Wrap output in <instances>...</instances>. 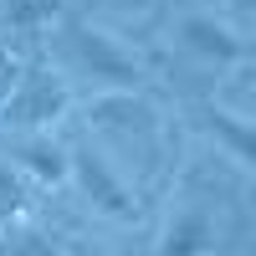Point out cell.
<instances>
[{"instance_id": "277c9868", "label": "cell", "mask_w": 256, "mask_h": 256, "mask_svg": "<svg viewBox=\"0 0 256 256\" xmlns=\"http://www.w3.org/2000/svg\"><path fill=\"white\" fill-rule=\"evenodd\" d=\"M88 118H92V134H102V138L118 134L128 154H148V148H154V138H159V113H154V102L138 98V88L92 92Z\"/></svg>"}, {"instance_id": "8fae6325", "label": "cell", "mask_w": 256, "mask_h": 256, "mask_svg": "<svg viewBox=\"0 0 256 256\" xmlns=\"http://www.w3.org/2000/svg\"><path fill=\"white\" fill-rule=\"evenodd\" d=\"M6 256H62V246L41 230H6Z\"/></svg>"}, {"instance_id": "5b68a950", "label": "cell", "mask_w": 256, "mask_h": 256, "mask_svg": "<svg viewBox=\"0 0 256 256\" xmlns=\"http://www.w3.org/2000/svg\"><path fill=\"white\" fill-rule=\"evenodd\" d=\"M180 46L195 56V62H205V67H216V72H226V67H241V62L251 56V46H246V36L230 26V20H220V16H205V10H190L184 20H180Z\"/></svg>"}, {"instance_id": "6da1fadb", "label": "cell", "mask_w": 256, "mask_h": 256, "mask_svg": "<svg viewBox=\"0 0 256 256\" xmlns=\"http://www.w3.org/2000/svg\"><path fill=\"white\" fill-rule=\"evenodd\" d=\"M56 26H62L56 56L67 77H88L92 92H123L144 82V62L102 26H92V20H56Z\"/></svg>"}, {"instance_id": "9c48e42d", "label": "cell", "mask_w": 256, "mask_h": 256, "mask_svg": "<svg viewBox=\"0 0 256 256\" xmlns=\"http://www.w3.org/2000/svg\"><path fill=\"white\" fill-rule=\"evenodd\" d=\"M67 16V0H0L6 31H52Z\"/></svg>"}, {"instance_id": "4fadbf2b", "label": "cell", "mask_w": 256, "mask_h": 256, "mask_svg": "<svg viewBox=\"0 0 256 256\" xmlns=\"http://www.w3.org/2000/svg\"><path fill=\"white\" fill-rule=\"evenodd\" d=\"M62 256H113V251H102V246L82 241V236H67V241H62Z\"/></svg>"}, {"instance_id": "7c38bea8", "label": "cell", "mask_w": 256, "mask_h": 256, "mask_svg": "<svg viewBox=\"0 0 256 256\" xmlns=\"http://www.w3.org/2000/svg\"><path fill=\"white\" fill-rule=\"evenodd\" d=\"M226 16H230V26L246 36V26L256 20V0H226Z\"/></svg>"}, {"instance_id": "30bf717a", "label": "cell", "mask_w": 256, "mask_h": 256, "mask_svg": "<svg viewBox=\"0 0 256 256\" xmlns=\"http://www.w3.org/2000/svg\"><path fill=\"white\" fill-rule=\"evenodd\" d=\"M20 216H26V184L0 164V230H10Z\"/></svg>"}, {"instance_id": "7a4b0ae2", "label": "cell", "mask_w": 256, "mask_h": 256, "mask_svg": "<svg viewBox=\"0 0 256 256\" xmlns=\"http://www.w3.org/2000/svg\"><path fill=\"white\" fill-rule=\"evenodd\" d=\"M67 180L77 184V195L88 200L102 220H138V190L128 184V174L118 169V159L108 154V148H98L92 138H82L67 148Z\"/></svg>"}, {"instance_id": "5bb4252c", "label": "cell", "mask_w": 256, "mask_h": 256, "mask_svg": "<svg viewBox=\"0 0 256 256\" xmlns=\"http://www.w3.org/2000/svg\"><path fill=\"white\" fill-rule=\"evenodd\" d=\"M108 6H118V10H148L154 0H108Z\"/></svg>"}, {"instance_id": "52a82bcc", "label": "cell", "mask_w": 256, "mask_h": 256, "mask_svg": "<svg viewBox=\"0 0 256 256\" xmlns=\"http://www.w3.org/2000/svg\"><path fill=\"white\" fill-rule=\"evenodd\" d=\"M16 164L26 169L36 184H46V190L67 184V148L52 138V128H46V134H20L16 138Z\"/></svg>"}, {"instance_id": "8992f818", "label": "cell", "mask_w": 256, "mask_h": 256, "mask_svg": "<svg viewBox=\"0 0 256 256\" xmlns=\"http://www.w3.org/2000/svg\"><path fill=\"white\" fill-rule=\"evenodd\" d=\"M216 251H220V220L205 200L174 205L154 241V256H216Z\"/></svg>"}, {"instance_id": "3957f363", "label": "cell", "mask_w": 256, "mask_h": 256, "mask_svg": "<svg viewBox=\"0 0 256 256\" xmlns=\"http://www.w3.org/2000/svg\"><path fill=\"white\" fill-rule=\"evenodd\" d=\"M67 108H72V92H67V77L56 72H20L0 92V123L16 134H46Z\"/></svg>"}, {"instance_id": "ba28073f", "label": "cell", "mask_w": 256, "mask_h": 256, "mask_svg": "<svg viewBox=\"0 0 256 256\" xmlns=\"http://www.w3.org/2000/svg\"><path fill=\"white\" fill-rule=\"evenodd\" d=\"M205 128H210V138L226 144V154L236 159L241 169H251V113L246 108L230 113V108L216 102V108H205Z\"/></svg>"}]
</instances>
